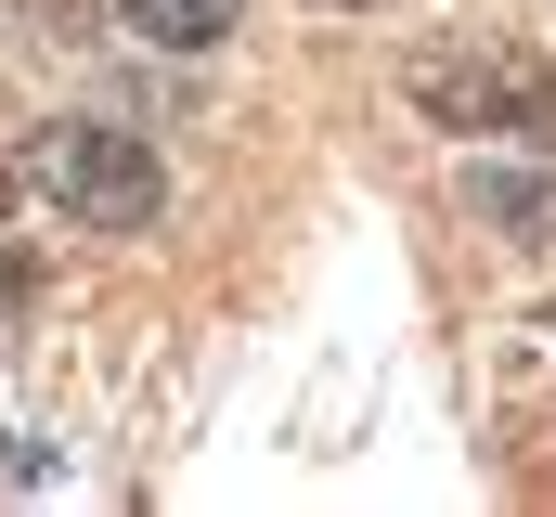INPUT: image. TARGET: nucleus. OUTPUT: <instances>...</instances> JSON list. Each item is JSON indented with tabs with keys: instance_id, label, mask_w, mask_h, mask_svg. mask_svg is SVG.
<instances>
[{
	"instance_id": "1",
	"label": "nucleus",
	"mask_w": 556,
	"mask_h": 517,
	"mask_svg": "<svg viewBox=\"0 0 556 517\" xmlns=\"http://www.w3.org/2000/svg\"><path fill=\"white\" fill-rule=\"evenodd\" d=\"M26 181H39L78 234H155V207H168L155 142H142V129H104V117H52L26 142Z\"/></svg>"
},
{
	"instance_id": "4",
	"label": "nucleus",
	"mask_w": 556,
	"mask_h": 517,
	"mask_svg": "<svg viewBox=\"0 0 556 517\" xmlns=\"http://www.w3.org/2000/svg\"><path fill=\"white\" fill-rule=\"evenodd\" d=\"M466 207L505 220L518 247H544V234H556V181H531V168H466Z\"/></svg>"
},
{
	"instance_id": "3",
	"label": "nucleus",
	"mask_w": 556,
	"mask_h": 517,
	"mask_svg": "<svg viewBox=\"0 0 556 517\" xmlns=\"http://www.w3.org/2000/svg\"><path fill=\"white\" fill-rule=\"evenodd\" d=\"M117 26H130L142 52H220L247 26V0H117Z\"/></svg>"
},
{
	"instance_id": "6",
	"label": "nucleus",
	"mask_w": 556,
	"mask_h": 517,
	"mask_svg": "<svg viewBox=\"0 0 556 517\" xmlns=\"http://www.w3.org/2000/svg\"><path fill=\"white\" fill-rule=\"evenodd\" d=\"M350 13H363V0H350Z\"/></svg>"
},
{
	"instance_id": "5",
	"label": "nucleus",
	"mask_w": 556,
	"mask_h": 517,
	"mask_svg": "<svg viewBox=\"0 0 556 517\" xmlns=\"http://www.w3.org/2000/svg\"><path fill=\"white\" fill-rule=\"evenodd\" d=\"M0 207H13V181H0Z\"/></svg>"
},
{
	"instance_id": "2",
	"label": "nucleus",
	"mask_w": 556,
	"mask_h": 517,
	"mask_svg": "<svg viewBox=\"0 0 556 517\" xmlns=\"http://www.w3.org/2000/svg\"><path fill=\"white\" fill-rule=\"evenodd\" d=\"M415 104L440 129H518V142H544L556 129V78H544V52H415Z\"/></svg>"
}]
</instances>
